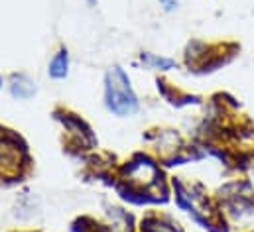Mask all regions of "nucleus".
Returning <instances> with one entry per match:
<instances>
[{
	"mask_svg": "<svg viewBox=\"0 0 254 232\" xmlns=\"http://www.w3.org/2000/svg\"><path fill=\"white\" fill-rule=\"evenodd\" d=\"M105 101L111 113L119 116H130L138 111V101L136 95L130 87L127 73L121 67H115L107 75V85H105Z\"/></svg>",
	"mask_w": 254,
	"mask_h": 232,
	"instance_id": "f257e3e1",
	"label": "nucleus"
},
{
	"mask_svg": "<svg viewBox=\"0 0 254 232\" xmlns=\"http://www.w3.org/2000/svg\"><path fill=\"white\" fill-rule=\"evenodd\" d=\"M67 67H69V56L67 52H60L50 63V75L54 79H64L67 75Z\"/></svg>",
	"mask_w": 254,
	"mask_h": 232,
	"instance_id": "f03ea898",
	"label": "nucleus"
},
{
	"mask_svg": "<svg viewBox=\"0 0 254 232\" xmlns=\"http://www.w3.org/2000/svg\"><path fill=\"white\" fill-rule=\"evenodd\" d=\"M34 93H36V87H34L32 81H28L26 77L14 79V85H12V95L14 97H18V99H30Z\"/></svg>",
	"mask_w": 254,
	"mask_h": 232,
	"instance_id": "7ed1b4c3",
	"label": "nucleus"
},
{
	"mask_svg": "<svg viewBox=\"0 0 254 232\" xmlns=\"http://www.w3.org/2000/svg\"><path fill=\"white\" fill-rule=\"evenodd\" d=\"M142 61L150 67H160V69H172L176 63L172 59H164V58H156V56H142Z\"/></svg>",
	"mask_w": 254,
	"mask_h": 232,
	"instance_id": "20e7f679",
	"label": "nucleus"
},
{
	"mask_svg": "<svg viewBox=\"0 0 254 232\" xmlns=\"http://www.w3.org/2000/svg\"><path fill=\"white\" fill-rule=\"evenodd\" d=\"M160 2L164 4V8H166V10H172V8L176 6V0H160Z\"/></svg>",
	"mask_w": 254,
	"mask_h": 232,
	"instance_id": "39448f33",
	"label": "nucleus"
}]
</instances>
